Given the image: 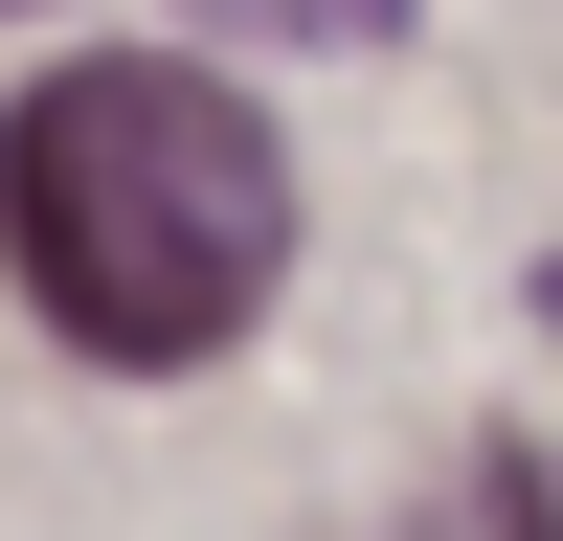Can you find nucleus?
<instances>
[{
  "label": "nucleus",
  "mask_w": 563,
  "mask_h": 541,
  "mask_svg": "<svg viewBox=\"0 0 563 541\" xmlns=\"http://www.w3.org/2000/svg\"><path fill=\"white\" fill-rule=\"evenodd\" d=\"M429 541H563V519H541V451H474V474H451V519H429Z\"/></svg>",
  "instance_id": "f03ea898"
},
{
  "label": "nucleus",
  "mask_w": 563,
  "mask_h": 541,
  "mask_svg": "<svg viewBox=\"0 0 563 541\" xmlns=\"http://www.w3.org/2000/svg\"><path fill=\"white\" fill-rule=\"evenodd\" d=\"M0 270L45 294V339L90 361H225L294 270V158L225 68L180 45H90L0 113Z\"/></svg>",
  "instance_id": "f257e3e1"
},
{
  "label": "nucleus",
  "mask_w": 563,
  "mask_h": 541,
  "mask_svg": "<svg viewBox=\"0 0 563 541\" xmlns=\"http://www.w3.org/2000/svg\"><path fill=\"white\" fill-rule=\"evenodd\" d=\"M541 316H563V270H541Z\"/></svg>",
  "instance_id": "7ed1b4c3"
}]
</instances>
